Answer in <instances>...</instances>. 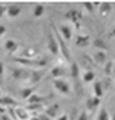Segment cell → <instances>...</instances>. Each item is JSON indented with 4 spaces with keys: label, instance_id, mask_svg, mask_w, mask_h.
Here are the masks:
<instances>
[{
    "label": "cell",
    "instance_id": "cell-30",
    "mask_svg": "<svg viewBox=\"0 0 115 120\" xmlns=\"http://www.w3.org/2000/svg\"><path fill=\"white\" fill-rule=\"evenodd\" d=\"M44 9H46V7L43 4H36L34 7V16L35 17H40L43 16V13H44Z\"/></svg>",
    "mask_w": 115,
    "mask_h": 120
},
{
    "label": "cell",
    "instance_id": "cell-22",
    "mask_svg": "<svg viewBox=\"0 0 115 120\" xmlns=\"http://www.w3.org/2000/svg\"><path fill=\"white\" fill-rule=\"evenodd\" d=\"M100 105V99L98 98H90L87 101H86V111H90V112H94L96 108Z\"/></svg>",
    "mask_w": 115,
    "mask_h": 120
},
{
    "label": "cell",
    "instance_id": "cell-20",
    "mask_svg": "<svg viewBox=\"0 0 115 120\" xmlns=\"http://www.w3.org/2000/svg\"><path fill=\"white\" fill-rule=\"evenodd\" d=\"M99 15L100 17H107L110 16V13L112 12V8H114V5L111 4V3H102V4H99Z\"/></svg>",
    "mask_w": 115,
    "mask_h": 120
},
{
    "label": "cell",
    "instance_id": "cell-8",
    "mask_svg": "<svg viewBox=\"0 0 115 120\" xmlns=\"http://www.w3.org/2000/svg\"><path fill=\"white\" fill-rule=\"evenodd\" d=\"M78 65L84 71H94V68L96 67V64L92 60V56H90L88 53H82L78 60Z\"/></svg>",
    "mask_w": 115,
    "mask_h": 120
},
{
    "label": "cell",
    "instance_id": "cell-38",
    "mask_svg": "<svg viewBox=\"0 0 115 120\" xmlns=\"http://www.w3.org/2000/svg\"><path fill=\"white\" fill-rule=\"evenodd\" d=\"M38 117H39L40 120H51V119H50V117H48L47 115H46V113H44V112H43V113H39V115H38Z\"/></svg>",
    "mask_w": 115,
    "mask_h": 120
},
{
    "label": "cell",
    "instance_id": "cell-42",
    "mask_svg": "<svg viewBox=\"0 0 115 120\" xmlns=\"http://www.w3.org/2000/svg\"><path fill=\"white\" fill-rule=\"evenodd\" d=\"M110 120H115V112L112 113V116H110Z\"/></svg>",
    "mask_w": 115,
    "mask_h": 120
},
{
    "label": "cell",
    "instance_id": "cell-43",
    "mask_svg": "<svg viewBox=\"0 0 115 120\" xmlns=\"http://www.w3.org/2000/svg\"><path fill=\"white\" fill-rule=\"evenodd\" d=\"M112 76L115 77V61H114V69H112Z\"/></svg>",
    "mask_w": 115,
    "mask_h": 120
},
{
    "label": "cell",
    "instance_id": "cell-28",
    "mask_svg": "<svg viewBox=\"0 0 115 120\" xmlns=\"http://www.w3.org/2000/svg\"><path fill=\"white\" fill-rule=\"evenodd\" d=\"M95 76H96V75H95L94 71H84L82 79H83V82L84 83H92L95 80Z\"/></svg>",
    "mask_w": 115,
    "mask_h": 120
},
{
    "label": "cell",
    "instance_id": "cell-14",
    "mask_svg": "<svg viewBox=\"0 0 115 120\" xmlns=\"http://www.w3.org/2000/svg\"><path fill=\"white\" fill-rule=\"evenodd\" d=\"M75 44H76V47H88L90 44H91V38H90V35L87 34H78L76 38H75Z\"/></svg>",
    "mask_w": 115,
    "mask_h": 120
},
{
    "label": "cell",
    "instance_id": "cell-35",
    "mask_svg": "<svg viewBox=\"0 0 115 120\" xmlns=\"http://www.w3.org/2000/svg\"><path fill=\"white\" fill-rule=\"evenodd\" d=\"M5 13H7V7H5V5H3V4H0V19L4 16Z\"/></svg>",
    "mask_w": 115,
    "mask_h": 120
},
{
    "label": "cell",
    "instance_id": "cell-39",
    "mask_svg": "<svg viewBox=\"0 0 115 120\" xmlns=\"http://www.w3.org/2000/svg\"><path fill=\"white\" fill-rule=\"evenodd\" d=\"M1 120H13L12 117L9 115H7V113H4V115H1Z\"/></svg>",
    "mask_w": 115,
    "mask_h": 120
},
{
    "label": "cell",
    "instance_id": "cell-23",
    "mask_svg": "<svg viewBox=\"0 0 115 120\" xmlns=\"http://www.w3.org/2000/svg\"><path fill=\"white\" fill-rule=\"evenodd\" d=\"M21 12V5L17 4H9L7 5V15L9 17H17Z\"/></svg>",
    "mask_w": 115,
    "mask_h": 120
},
{
    "label": "cell",
    "instance_id": "cell-26",
    "mask_svg": "<svg viewBox=\"0 0 115 120\" xmlns=\"http://www.w3.org/2000/svg\"><path fill=\"white\" fill-rule=\"evenodd\" d=\"M26 108L31 112V113H36L38 111L46 109V105H44V104H27Z\"/></svg>",
    "mask_w": 115,
    "mask_h": 120
},
{
    "label": "cell",
    "instance_id": "cell-2",
    "mask_svg": "<svg viewBox=\"0 0 115 120\" xmlns=\"http://www.w3.org/2000/svg\"><path fill=\"white\" fill-rule=\"evenodd\" d=\"M51 30H52V32H54V35H55L56 41H58V45H59V55L63 56L64 59L70 63V61H71V52H70L68 45L66 44V41H64L63 39H62V36H60L59 31H58V28H56L55 24H51Z\"/></svg>",
    "mask_w": 115,
    "mask_h": 120
},
{
    "label": "cell",
    "instance_id": "cell-19",
    "mask_svg": "<svg viewBox=\"0 0 115 120\" xmlns=\"http://www.w3.org/2000/svg\"><path fill=\"white\" fill-rule=\"evenodd\" d=\"M59 109H60V105L55 103V104L48 105V107L44 109V113H46L50 119H56V117L59 116Z\"/></svg>",
    "mask_w": 115,
    "mask_h": 120
},
{
    "label": "cell",
    "instance_id": "cell-29",
    "mask_svg": "<svg viewBox=\"0 0 115 120\" xmlns=\"http://www.w3.org/2000/svg\"><path fill=\"white\" fill-rule=\"evenodd\" d=\"M100 83H102V87H103V91H104V92L112 87V79L108 77V76L103 77V80H100Z\"/></svg>",
    "mask_w": 115,
    "mask_h": 120
},
{
    "label": "cell",
    "instance_id": "cell-17",
    "mask_svg": "<svg viewBox=\"0 0 115 120\" xmlns=\"http://www.w3.org/2000/svg\"><path fill=\"white\" fill-rule=\"evenodd\" d=\"M39 56V52L35 49L34 47H28V48H24L23 51L17 55V57H21V59H35Z\"/></svg>",
    "mask_w": 115,
    "mask_h": 120
},
{
    "label": "cell",
    "instance_id": "cell-31",
    "mask_svg": "<svg viewBox=\"0 0 115 120\" xmlns=\"http://www.w3.org/2000/svg\"><path fill=\"white\" fill-rule=\"evenodd\" d=\"M98 120H110V113L107 111V108H100V111L98 113Z\"/></svg>",
    "mask_w": 115,
    "mask_h": 120
},
{
    "label": "cell",
    "instance_id": "cell-32",
    "mask_svg": "<svg viewBox=\"0 0 115 120\" xmlns=\"http://www.w3.org/2000/svg\"><path fill=\"white\" fill-rule=\"evenodd\" d=\"M99 7V3H84L83 4V8L87 11L88 13H94V9Z\"/></svg>",
    "mask_w": 115,
    "mask_h": 120
},
{
    "label": "cell",
    "instance_id": "cell-9",
    "mask_svg": "<svg viewBox=\"0 0 115 120\" xmlns=\"http://www.w3.org/2000/svg\"><path fill=\"white\" fill-rule=\"evenodd\" d=\"M17 105H20L15 98H12L11 95H3L0 96V107L4 109H9V108H15Z\"/></svg>",
    "mask_w": 115,
    "mask_h": 120
},
{
    "label": "cell",
    "instance_id": "cell-25",
    "mask_svg": "<svg viewBox=\"0 0 115 120\" xmlns=\"http://www.w3.org/2000/svg\"><path fill=\"white\" fill-rule=\"evenodd\" d=\"M92 45H94L95 48H98V51H104V52H107V49H108V45L106 44V41L103 40V39H100V38H96L92 41Z\"/></svg>",
    "mask_w": 115,
    "mask_h": 120
},
{
    "label": "cell",
    "instance_id": "cell-10",
    "mask_svg": "<svg viewBox=\"0 0 115 120\" xmlns=\"http://www.w3.org/2000/svg\"><path fill=\"white\" fill-rule=\"evenodd\" d=\"M58 31H59L60 36L63 39L64 41H71V39L74 36V30L71 26H68V24H62V26L56 27Z\"/></svg>",
    "mask_w": 115,
    "mask_h": 120
},
{
    "label": "cell",
    "instance_id": "cell-11",
    "mask_svg": "<svg viewBox=\"0 0 115 120\" xmlns=\"http://www.w3.org/2000/svg\"><path fill=\"white\" fill-rule=\"evenodd\" d=\"M70 75L72 77V80L76 84V90L78 94H80V84H79V77H80V67L78 65L76 61L71 63V68H70Z\"/></svg>",
    "mask_w": 115,
    "mask_h": 120
},
{
    "label": "cell",
    "instance_id": "cell-24",
    "mask_svg": "<svg viewBox=\"0 0 115 120\" xmlns=\"http://www.w3.org/2000/svg\"><path fill=\"white\" fill-rule=\"evenodd\" d=\"M92 91H94V96H95V98H98V99H100L103 95H104V91H103V87H102V83H100V80H96V82H94Z\"/></svg>",
    "mask_w": 115,
    "mask_h": 120
},
{
    "label": "cell",
    "instance_id": "cell-41",
    "mask_svg": "<svg viewBox=\"0 0 115 120\" xmlns=\"http://www.w3.org/2000/svg\"><path fill=\"white\" fill-rule=\"evenodd\" d=\"M31 120H40V119H39L36 115H35V116H32V117H31Z\"/></svg>",
    "mask_w": 115,
    "mask_h": 120
},
{
    "label": "cell",
    "instance_id": "cell-45",
    "mask_svg": "<svg viewBox=\"0 0 115 120\" xmlns=\"http://www.w3.org/2000/svg\"><path fill=\"white\" fill-rule=\"evenodd\" d=\"M114 101H115V94H114Z\"/></svg>",
    "mask_w": 115,
    "mask_h": 120
},
{
    "label": "cell",
    "instance_id": "cell-6",
    "mask_svg": "<svg viewBox=\"0 0 115 120\" xmlns=\"http://www.w3.org/2000/svg\"><path fill=\"white\" fill-rule=\"evenodd\" d=\"M47 49L51 55L59 56V45H58V41H56V38L54 35V32H52L51 27L47 31Z\"/></svg>",
    "mask_w": 115,
    "mask_h": 120
},
{
    "label": "cell",
    "instance_id": "cell-44",
    "mask_svg": "<svg viewBox=\"0 0 115 120\" xmlns=\"http://www.w3.org/2000/svg\"><path fill=\"white\" fill-rule=\"evenodd\" d=\"M3 95L4 94H3V90H1V87H0V96H3Z\"/></svg>",
    "mask_w": 115,
    "mask_h": 120
},
{
    "label": "cell",
    "instance_id": "cell-36",
    "mask_svg": "<svg viewBox=\"0 0 115 120\" xmlns=\"http://www.w3.org/2000/svg\"><path fill=\"white\" fill-rule=\"evenodd\" d=\"M55 120H70V119H68V113H66V112H64V113H62L60 116H58Z\"/></svg>",
    "mask_w": 115,
    "mask_h": 120
},
{
    "label": "cell",
    "instance_id": "cell-4",
    "mask_svg": "<svg viewBox=\"0 0 115 120\" xmlns=\"http://www.w3.org/2000/svg\"><path fill=\"white\" fill-rule=\"evenodd\" d=\"M8 112H9V116L13 120H31V117H32V113L26 107H23V105H17L15 108H9Z\"/></svg>",
    "mask_w": 115,
    "mask_h": 120
},
{
    "label": "cell",
    "instance_id": "cell-16",
    "mask_svg": "<svg viewBox=\"0 0 115 120\" xmlns=\"http://www.w3.org/2000/svg\"><path fill=\"white\" fill-rule=\"evenodd\" d=\"M19 47H20V44L17 43L16 40H13V39H8V40L4 43V48H5V51L9 53V56L16 55Z\"/></svg>",
    "mask_w": 115,
    "mask_h": 120
},
{
    "label": "cell",
    "instance_id": "cell-34",
    "mask_svg": "<svg viewBox=\"0 0 115 120\" xmlns=\"http://www.w3.org/2000/svg\"><path fill=\"white\" fill-rule=\"evenodd\" d=\"M76 120H88V113H87V111H86V109H83V111L79 112V115H78Z\"/></svg>",
    "mask_w": 115,
    "mask_h": 120
},
{
    "label": "cell",
    "instance_id": "cell-40",
    "mask_svg": "<svg viewBox=\"0 0 115 120\" xmlns=\"http://www.w3.org/2000/svg\"><path fill=\"white\" fill-rule=\"evenodd\" d=\"M110 38H115V26L112 27V30H111V32H110Z\"/></svg>",
    "mask_w": 115,
    "mask_h": 120
},
{
    "label": "cell",
    "instance_id": "cell-1",
    "mask_svg": "<svg viewBox=\"0 0 115 120\" xmlns=\"http://www.w3.org/2000/svg\"><path fill=\"white\" fill-rule=\"evenodd\" d=\"M13 63H16V64H20V65H24V68H44V67H47L48 64V59L46 56H42L39 55L38 57H35V59H21V57H12L11 59Z\"/></svg>",
    "mask_w": 115,
    "mask_h": 120
},
{
    "label": "cell",
    "instance_id": "cell-33",
    "mask_svg": "<svg viewBox=\"0 0 115 120\" xmlns=\"http://www.w3.org/2000/svg\"><path fill=\"white\" fill-rule=\"evenodd\" d=\"M4 76H5V65L3 63V60L0 59V87L4 83Z\"/></svg>",
    "mask_w": 115,
    "mask_h": 120
},
{
    "label": "cell",
    "instance_id": "cell-3",
    "mask_svg": "<svg viewBox=\"0 0 115 120\" xmlns=\"http://www.w3.org/2000/svg\"><path fill=\"white\" fill-rule=\"evenodd\" d=\"M9 72H11V76H12L13 80L28 84V80H30L31 76V69L24 68V67H9Z\"/></svg>",
    "mask_w": 115,
    "mask_h": 120
},
{
    "label": "cell",
    "instance_id": "cell-18",
    "mask_svg": "<svg viewBox=\"0 0 115 120\" xmlns=\"http://www.w3.org/2000/svg\"><path fill=\"white\" fill-rule=\"evenodd\" d=\"M50 75H51L52 80L54 79H63L67 75V69H66V67H58V65H55V67H52Z\"/></svg>",
    "mask_w": 115,
    "mask_h": 120
},
{
    "label": "cell",
    "instance_id": "cell-15",
    "mask_svg": "<svg viewBox=\"0 0 115 120\" xmlns=\"http://www.w3.org/2000/svg\"><path fill=\"white\" fill-rule=\"evenodd\" d=\"M92 60L96 64V67H102L107 63V52L104 51H95L94 56H92Z\"/></svg>",
    "mask_w": 115,
    "mask_h": 120
},
{
    "label": "cell",
    "instance_id": "cell-37",
    "mask_svg": "<svg viewBox=\"0 0 115 120\" xmlns=\"http://www.w3.org/2000/svg\"><path fill=\"white\" fill-rule=\"evenodd\" d=\"M4 34H7V27L3 26V24H0V38H1Z\"/></svg>",
    "mask_w": 115,
    "mask_h": 120
},
{
    "label": "cell",
    "instance_id": "cell-5",
    "mask_svg": "<svg viewBox=\"0 0 115 120\" xmlns=\"http://www.w3.org/2000/svg\"><path fill=\"white\" fill-rule=\"evenodd\" d=\"M64 16H66L67 20H70L72 23V26L75 27V30L78 32H80V23H82V19H83V15H82V12L79 9H75V8L68 9Z\"/></svg>",
    "mask_w": 115,
    "mask_h": 120
},
{
    "label": "cell",
    "instance_id": "cell-7",
    "mask_svg": "<svg viewBox=\"0 0 115 120\" xmlns=\"http://www.w3.org/2000/svg\"><path fill=\"white\" fill-rule=\"evenodd\" d=\"M52 86L60 95H70L71 94V86L66 79H54L52 80Z\"/></svg>",
    "mask_w": 115,
    "mask_h": 120
},
{
    "label": "cell",
    "instance_id": "cell-27",
    "mask_svg": "<svg viewBox=\"0 0 115 120\" xmlns=\"http://www.w3.org/2000/svg\"><path fill=\"white\" fill-rule=\"evenodd\" d=\"M112 69H114V61L107 60V63L103 65V72H104V75L108 76V77H111V75H112Z\"/></svg>",
    "mask_w": 115,
    "mask_h": 120
},
{
    "label": "cell",
    "instance_id": "cell-21",
    "mask_svg": "<svg viewBox=\"0 0 115 120\" xmlns=\"http://www.w3.org/2000/svg\"><path fill=\"white\" fill-rule=\"evenodd\" d=\"M36 92V87H23L20 91H19V95H20L21 100H28V98H31L32 95Z\"/></svg>",
    "mask_w": 115,
    "mask_h": 120
},
{
    "label": "cell",
    "instance_id": "cell-12",
    "mask_svg": "<svg viewBox=\"0 0 115 120\" xmlns=\"http://www.w3.org/2000/svg\"><path fill=\"white\" fill-rule=\"evenodd\" d=\"M52 98H54V95H39L35 92L31 98H28L27 103L28 104H44L48 100H52Z\"/></svg>",
    "mask_w": 115,
    "mask_h": 120
},
{
    "label": "cell",
    "instance_id": "cell-13",
    "mask_svg": "<svg viewBox=\"0 0 115 120\" xmlns=\"http://www.w3.org/2000/svg\"><path fill=\"white\" fill-rule=\"evenodd\" d=\"M46 71L43 69H31V76H30V80H28V87H35L40 80L43 79Z\"/></svg>",
    "mask_w": 115,
    "mask_h": 120
}]
</instances>
